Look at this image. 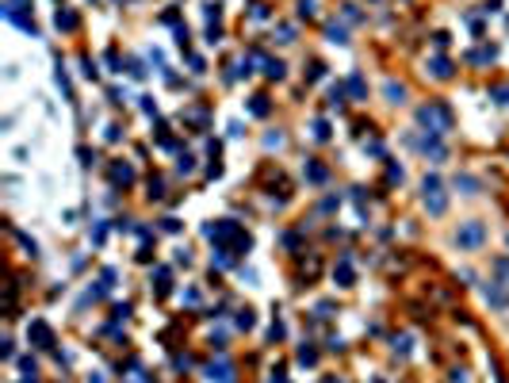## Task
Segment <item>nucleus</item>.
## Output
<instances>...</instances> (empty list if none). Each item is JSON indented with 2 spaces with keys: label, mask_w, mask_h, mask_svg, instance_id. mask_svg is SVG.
I'll return each mask as SVG.
<instances>
[{
  "label": "nucleus",
  "mask_w": 509,
  "mask_h": 383,
  "mask_svg": "<svg viewBox=\"0 0 509 383\" xmlns=\"http://www.w3.org/2000/svg\"><path fill=\"white\" fill-rule=\"evenodd\" d=\"M417 123L429 127V134H444V131H452V111L444 104H425V107H417Z\"/></svg>",
  "instance_id": "1"
},
{
  "label": "nucleus",
  "mask_w": 509,
  "mask_h": 383,
  "mask_svg": "<svg viewBox=\"0 0 509 383\" xmlns=\"http://www.w3.org/2000/svg\"><path fill=\"white\" fill-rule=\"evenodd\" d=\"M421 188H425V207H429V215H444L448 200H444V188H440V180H437V176H425Z\"/></svg>",
  "instance_id": "2"
},
{
  "label": "nucleus",
  "mask_w": 509,
  "mask_h": 383,
  "mask_svg": "<svg viewBox=\"0 0 509 383\" xmlns=\"http://www.w3.org/2000/svg\"><path fill=\"white\" fill-rule=\"evenodd\" d=\"M483 238H486V226H483V222H463V226H459V234H456V242H459V249H479V245H483Z\"/></svg>",
  "instance_id": "3"
},
{
  "label": "nucleus",
  "mask_w": 509,
  "mask_h": 383,
  "mask_svg": "<svg viewBox=\"0 0 509 383\" xmlns=\"http://www.w3.org/2000/svg\"><path fill=\"white\" fill-rule=\"evenodd\" d=\"M203 234H207L211 242H230V238H245L242 230H238V222H230V218H226V222H215V226H203Z\"/></svg>",
  "instance_id": "4"
},
{
  "label": "nucleus",
  "mask_w": 509,
  "mask_h": 383,
  "mask_svg": "<svg viewBox=\"0 0 509 383\" xmlns=\"http://www.w3.org/2000/svg\"><path fill=\"white\" fill-rule=\"evenodd\" d=\"M27 333H31V341H35L38 349H50V345H54V333H50V326H46V322H38V318H35L31 326H27Z\"/></svg>",
  "instance_id": "5"
},
{
  "label": "nucleus",
  "mask_w": 509,
  "mask_h": 383,
  "mask_svg": "<svg viewBox=\"0 0 509 383\" xmlns=\"http://www.w3.org/2000/svg\"><path fill=\"white\" fill-rule=\"evenodd\" d=\"M421 149H425V154L433 157V161H444V157H448V149H444V142H440V134H433V138H425V142H421Z\"/></svg>",
  "instance_id": "6"
},
{
  "label": "nucleus",
  "mask_w": 509,
  "mask_h": 383,
  "mask_svg": "<svg viewBox=\"0 0 509 383\" xmlns=\"http://www.w3.org/2000/svg\"><path fill=\"white\" fill-rule=\"evenodd\" d=\"M483 295H486V303H490V307H498V311H505V307H509V295L501 291L498 284H490V287L483 291Z\"/></svg>",
  "instance_id": "7"
},
{
  "label": "nucleus",
  "mask_w": 509,
  "mask_h": 383,
  "mask_svg": "<svg viewBox=\"0 0 509 383\" xmlns=\"http://www.w3.org/2000/svg\"><path fill=\"white\" fill-rule=\"evenodd\" d=\"M207 375H211V379H218V383H233V368L226 364V360L211 364V368H207Z\"/></svg>",
  "instance_id": "8"
},
{
  "label": "nucleus",
  "mask_w": 509,
  "mask_h": 383,
  "mask_svg": "<svg viewBox=\"0 0 509 383\" xmlns=\"http://www.w3.org/2000/svg\"><path fill=\"white\" fill-rule=\"evenodd\" d=\"M429 69H433V77L448 81V77H452V61H448V58H433V61H429Z\"/></svg>",
  "instance_id": "9"
},
{
  "label": "nucleus",
  "mask_w": 509,
  "mask_h": 383,
  "mask_svg": "<svg viewBox=\"0 0 509 383\" xmlns=\"http://www.w3.org/2000/svg\"><path fill=\"white\" fill-rule=\"evenodd\" d=\"M348 92H353V100H364V96H368V85H364L360 73H353V77H348Z\"/></svg>",
  "instance_id": "10"
},
{
  "label": "nucleus",
  "mask_w": 509,
  "mask_h": 383,
  "mask_svg": "<svg viewBox=\"0 0 509 383\" xmlns=\"http://www.w3.org/2000/svg\"><path fill=\"white\" fill-rule=\"evenodd\" d=\"M111 180L115 184H130V180H134V169H130V165H111Z\"/></svg>",
  "instance_id": "11"
},
{
  "label": "nucleus",
  "mask_w": 509,
  "mask_h": 383,
  "mask_svg": "<svg viewBox=\"0 0 509 383\" xmlns=\"http://www.w3.org/2000/svg\"><path fill=\"white\" fill-rule=\"evenodd\" d=\"M383 92H387V100H390V104H402L406 88H402V85H395V81H387V88H383Z\"/></svg>",
  "instance_id": "12"
},
{
  "label": "nucleus",
  "mask_w": 509,
  "mask_h": 383,
  "mask_svg": "<svg viewBox=\"0 0 509 383\" xmlns=\"http://www.w3.org/2000/svg\"><path fill=\"white\" fill-rule=\"evenodd\" d=\"M326 35L333 39V43H348V31H345L341 23H329V27H326Z\"/></svg>",
  "instance_id": "13"
},
{
  "label": "nucleus",
  "mask_w": 509,
  "mask_h": 383,
  "mask_svg": "<svg viewBox=\"0 0 509 383\" xmlns=\"http://www.w3.org/2000/svg\"><path fill=\"white\" fill-rule=\"evenodd\" d=\"M337 280H341V287H348V284H353V264H348V261H341V264H337Z\"/></svg>",
  "instance_id": "14"
},
{
  "label": "nucleus",
  "mask_w": 509,
  "mask_h": 383,
  "mask_svg": "<svg viewBox=\"0 0 509 383\" xmlns=\"http://www.w3.org/2000/svg\"><path fill=\"white\" fill-rule=\"evenodd\" d=\"M456 188H463L467 196H475V192H479V180H475V176H456Z\"/></svg>",
  "instance_id": "15"
},
{
  "label": "nucleus",
  "mask_w": 509,
  "mask_h": 383,
  "mask_svg": "<svg viewBox=\"0 0 509 383\" xmlns=\"http://www.w3.org/2000/svg\"><path fill=\"white\" fill-rule=\"evenodd\" d=\"M58 27L61 31H73V27H77V16H73V12H58Z\"/></svg>",
  "instance_id": "16"
},
{
  "label": "nucleus",
  "mask_w": 509,
  "mask_h": 383,
  "mask_svg": "<svg viewBox=\"0 0 509 383\" xmlns=\"http://www.w3.org/2000/svg\"><path fill=\"white\" fill-rule=\"evenodd\" d=\"M264 73L272 81H280V77H284V61H264Z\"/></svg>",
  "instance_id": "17"
},
{
  "label": "nucleus",
  "mask_w": 509,
  "mask_h": 383,
  "mask_svg": "<svg viewBox=\"0 0 509 383\" xmlns=\"http://www.w3.org/2000/svg\"><path fill=\"white\" fill-rule=\"evenodd\" d=\"M249 111H253V115H268V100H264V96H253Z\"/></svg>",
  "instance_id": "18"
},
{
  "label": "nucleus",
  "mask_w": 509,
  "mask_h": 383,
  "mask_svg": "<svg viewBox=\"0 0 509 383\" xmlns=\"http://www.w3.org/2000/svg\"><path fill=\"white\" fill-rule=\"evenodd\" d=\"M494 54H498V50H494V46H486V50H475V54H471V61H490Z\"/></svg>",
  "instance_id": "19"
},
{
  "label": "nucleus",
  "mask_w": 509,
  "mask_h": 383,
  "mask_svg": "<svg viewBox=\"0 0 509 383\" xmlns=\"http://www.w3.org/2000/svg\"><path fill=\"white\" fill-rule=\"evenodd\" d=\"M314 138H322V142L329 138V127H326V119H318V123H314Z\"/></svg>",
  "instance_id": "20"
},
{
  "label": "nucleus",
  "mask_w": 509,
  "mask_h": 383,
  "mask_svg": "<svg viewBox=\"0 0 509 383\" xmlns=\"http://www.w3.org/2000/svg\"><path fill=\"white\" fill-rule=\"evenodd\" d=\"M299 16H306V19L314 16V0H299Z\"/></svg>",
  "instance_id": "21"
},
{
  "label": "nucleus",
  "mask_w": 509,
  "mask_h": 383,
  "mask_svg": "<svg viewBox=\"0 0 509 383\" xmlns=\"http://www.w3.org/2000/svg\"><path fill=\"white\" fill-rule=\"evenodd\" d=\"M306 176H310V180H326V169H322V165H310V169H306Z\"/></svg>",
  "instance_id": "22"
},
{
  "label": "nucleus",
  "mask_w": 509,
  "mask_h": 383,
  "mask_svg": "<svg viewBox=\"0 0 509 383\" xmlns=\"http://www.w3.org/2000/svg\"><path fill=\"white\" fill-rule=\"evenodd\" d=\"M176 169H180V173H191L195 165H191V157H188V154H180V165H176Z\"/></svg>",
  "instance_id": "23"
},
{
  "label": "nucleus",
  "mask_w": 509,
  "mask_h": 383,
  "mask_svg": "<svg viewBox=\"0 0 509 383\" xmlns=\"http://www.w3.org/2000/svg\"><path fill=\"white\" fill-rule=\"evenodd\" d=\"M494 272H498V276H505V280H509V261H505V257H501L498 264H494Z\"/></svg>",
  "instance_id": "24"
},
{
  "label": "nucleus",
  "mask_w": 509,
  "mask_h": 383,
  "mask_svg": "<svg viewBox=\"0 0 509 383\" xmlns=\"http://www.w3.org/2000/svg\"><path fill=\"white\" fill-rule=\"evenodd\" d=\"M280 43H295V31H291V27H280Z\"/></svg>",
  "instance_id": "25"
},
{
  "label": "nucleus",
  "mask_w": 509,
  "mask_h": 383,
  "mask_svg": "<svg viewBox=\"0 0 509 383\" xmlns=\"http://www.w3.org/2000/svg\"><path fill=\"white\" fill-rule=\"evenodd\" d=\"M299 360L302 364H314V349H299Z\"/></svg>",
  "instance_id": "26"
},
{
  "label": "nucleus",
  "mask_w": 509,
  "mask_h": 383,
  "mask_svg": "<svg viewBox=\"0 0 509 383\" xmlns=\"http://www.w3.org/2000/svg\"><path fill=\"white\" fill-rule=\"evenodd\" d=\"M238 326H242V330H249V326H253V314H249V311H242V318H238Z\"/></svg>",
  "instance_id": "27"
}]
</instances>
